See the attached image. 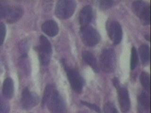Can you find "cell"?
<instances>
[{
    "instance_id": "6da1fadb",
    "label": "cell",
    "mask_w": 151,
    "mask_h": 113,
    "mask_svg": "<svg viewBox=\"0 0 151 113\" xmlns=\"http://www.w3.org/2000/svg\"><path fill=\"white\" fill-rule=\"evenodd\" d=\"M42 103L44 106L47 105L52 113H66L65 102L52 85H48L45 89Z\"/></svg>"
},
{
    "instance_id": "7a4b0ae2",
    "label": "cell",
    "mask_w": 151,
    "mask_h": 113,
    "mask_svg": "<svg viewBox=\"0 0 151 113\" xmlns=\"http://www.w3.org/2000/svg\"><path fill=\"white\" fill-rule=\"evenodd\" d=\"M116 65V56L114 51L111 49H104L100 57V67L106 73H111L114 70Z\"/></svg>"
},
{
    "instance_id": "3957f363",
    "label": "cell",
    "mask_w": 151,
    "mask_h": 113,
    "mask_svg": "<svg viewBox=\"0 0 151 113\" xmlns=\"http://www.w3.org/2000/svg\"><path fill=\"white\" fill-rule=\"evenodd\" d=\"M76 8V2L70 0H61L56 5V16L61 19H68L73 15Z\"/></svg>"
},
{
    "instance_id": "277c9868",
    "label": "cell",
    "mask_w": 151,
    "mask_h": 113,
    "mask_svg": "<svg viewBox=\"0 0 151 113\" xmlns=\"http://www.w3.org/2000/svg\"><path fill=\"white\" fill-rule=\"evenodd\" d=\"M132 11L140 19L143 25H148L150 23V5L145 1H137L132 5Z\"/></svg>"
},
{
    "instance_id": "5b68a950",
    "label": "cell",
    "mask_w": 151,
    "mask_h": 113,
    "mask_svg": "<svg viewBox=\"0 0 151 113\" xmlns=\"http://www.w3.org/2000/svg\"><path fill=\"white\" fill-rule=\"evenodd\" d=\"M80 36L83 42L89 47L95 46L100 41L99 33L91 26L82 27L80 29Z\"/></svg>"
},
{
    "instance_id": "8992f818",
    "label": "cell",
    "mask_w": 151,
    "mask_h": 113,
    "mask_svg": "<svg viewBox=\"0 0 151 113\" xmlns=\"http://www.w3.org/2000/svg\"><path fill=\"white\" fill-rule=\"evenodd\" d=\"M38 51L39 52V59L42 65L46 66L49 63L52 53V46L46 37L41 35L39 40Z\"/></svg>"
},
{
    "instance_id": "52a82bcc",
    "label": "cell",
    "mask_w": 151,
    "mask_h": 113,
    "mask_svg": "<svg viewBox=\"0 0 151 113\" xmlns=\"http://www.w3.org/2000/svg\"><path fill=\"white\" fill-rule=\"evenodd\" d=\"M108 34L115 44H118L122 41V29L119 23L115 20H109L106 24Z\"/></svg>"
},
{
    "instance_id": "ba28073f",
    "label": "cell",
    "mask_w": 151,
    "mask_h": 113,
    "mask_svg": "<svg viewBox=\"0 0 151 113\" xmlns=\"http://www.w3.org/2000/svg\"><path fill=\"white\" fill-rule=\"evenodd\" d=\"M63 64L67 72L68 81L73 90L78 93H80L83 87V81L79 73L75 70L71 69L65 65L64 61H63Z\"/></svg>"
},
{
    "instance_id": "9c48e42d",
    "label": "cell",
    "mask_w": 151,
    "mask_h": 113,
    "mask_svg": "<svg viewBox=\"0 0 151 113\" xmlns=\"http://www.w3.org/2000/svg\"><path fill=\"white\" fill-rule=\"evenodd\" d=\"M39 102V97L35 92H31L27 88L23 89L21 96V102L23 108L30 109L35 107Z\"/></svg>"
},
{
    "instance_id": "30bf717a",
    "label": "cell",
    "mask_w": 151,
    "mask_h": 113,
    "mask_svg": "<svg viewBox=\"0 0 151 113\" xmlns=\"http://www.w3.org/2000/svg\"><path fill=\"white\" fill-rule=\"evenodd\" d=\"M118 90V100L120 109L123 113H126L129 110L130 101L129 92L125 87H119Z\"/></svg>"
},
{
    "instance_id": "8fae6325",
    "label": "cell",
    "mask_w": 151,
    "mask_h": 113,
    "mask_svg": "<svg viewBox=\"0 0 151 113\" xmlns=\"http://www.w3.org/2000/svg\"><path fill=\"white\" fill-rule=\"evenodd\" d=\"M23 14L22 8L17 5H9L7 15L5 19L7 22L14 23L21 18Z\"/></svg>"
},
{
    "instance_id": "7c38bea8",
    "label": "cell",
    "mask_w": 151,
    "mask_h": 113,
    "mask_svg": "<svg viewBox=\"0 0 151 113\" xmlns=\"http://www.w3.org/2000/svg\"><path fill=\"white\" fill-rule=\"evenodd\" d=\"M93 17V11L92 7L87 5L83 8L79 16V23L82 27L88 26Z\"/></svg>"
},
{
    "instance_id": "4fadbf2b",
    "label": "cell",
    "mask_w": 151,
    "mask_h": 113,
    "mask_svg": "<svg viewBox=\"0 0 151 113\" xmlns=\"http://www.w3.org/2000/svg\"><path fill=\"white\" fill-rule=\"evenodd\" d=\"M42 30L49 36H55L59 32L58 24L54 20H49L45 22L42 25Z\"/></svg>"
},
{
    "instance_id": "5bb4252c",
    "label": "cell",
    "mask_w": 151,
    "mask_h": 113,
    "mask_svg": "<svg viewBox=\"0 0 151 113\" xmlns=\"http://www.w3.org/2000/svg\"><path fill=\"white\" fill-rule=\"evenodd\" d=\"M14 86L13 80L11 78H7L4 82L2 86V94L5 98L11 99L14 94Z\"/></svg>"
},
{
    "instance_id": "9a60e30c",
    "label": "cell",
    "mask_w": 151,
    "mask_h": 113,
    "mask_svg": "<svg viewBox=\"0 0 151 113\" xmlns=\"http://www.w3.org/2000/svg\"><path fill=\"white\" fill-rule=\"evenodd\" d=\"M138 107L142 113L147 111L150 108V98L145 91H142L138 97Z\"/></svg>"
},
{
    "instance_id": "2e32d148",
    "label": "cell",
    "mask_w": 151,
    "mask_h": 113,
    "mask_svg": "<svg viewBox=\"0 0 151 113\" xmlns=\"http://www.w3.org/2000/svg\"><path fill=\"white\" fill-rule=\"evenodd\" d=\"M83 58L84 61L89 65L96 72L99 71L98 63L94 56L89 51H85L83 53Z\"/></svg>"
},
{
    "instance_id": "e0dca14e",
    "label": "cell",
    "mask_w": 151,
    "mask_h": 113,
    "mask_svg": "<svg viewBox=\"0 0 151 113\" xmlns=\"http://www.w3.org/2000/svg\"><path fill=\"white\" fill-rule=\"evenodd\" d=\"M139 54L143 63L147 64L150 60V49L147 45H142L139 48Z\"/></svg>"
},
{
    "instance_id": "ac0fdd59",
    "label": "cell",
    "mask_w": 151,
    "mask_h": 113,
    "mask_svg": "<svg viewBox=\"0 0 151 113\" xmlns=\"http://www.w3.org/2000/svg\"><path fill=\"white\" fill-rule=\"evenodd\" d=\"M141 84L145 89L147 92H150V76L148 73L145 72H143L141 74L140 77Z\"/></svg>"
},
{
    "instance_id": "d6986e66",
    "label": "cell",
    "mask_w": 151,
    "mask_h": 113,
    "mask_svg": "<svg viewBox=\"0 0 151 113\" xmlns=\"http://www.w3.org/2000/svg\"><path fill=\"white\" fill-rule=\"evenodd\" d=\"M138 62V56L137 49L133 47L131 49V59H130V68L131 70L134 69L137 67Z\"/></svg>"
},
{
    "instance_id": "ffe728a7",
    "label": "cell",
    "mask_w": 151,
    "mask_h": 113,
    "mask_svg": "<svg viewBox=\"0 0 151 113\" xmlns=\"http://www.w3.org/2000/svg\"><path fill=\"white\" fill-rule=\"evenodd\" d=\"M9 107L6 98L0 94V113H9Z\"/></svg>"
},
{
    "instance_id": "44dd1931",
    "label": "cell",
    "mask_w": 151,
    "mask_h": 113,
    "mask_svg": "<svg viewBox=\"0 0 151 113\" xmlns=\"http://www.w3.org/2000/svg\"><path fill=\"white\" fill-rule=\"evenodd\" d=\"M9 4L5 1H0V19L5 18L8 11Z\"/></svg>"
},
{
    "instance_id": "7402d4cb",
    "label": "cell",
    "mask_w": 151,
    "mask_h": 113,
    "mask_svg": "<svg viewBox=\"0 0 151 113\" xmlns=\"http://www.w3.org/2000/svg\"><path fill=\"white\" fill-rule=\"evenodd\" d=\"M104 113H119L115 105L111 102L105 104L104 107Z\"/></svg>"
},
{
    "instance_id": "603a6c76",
    "label": "cell",
    "mask_w": 151,
    "mask_h": 113,
    "mask_svg": "<svg viewBox=\"0 0 151 113\" xmlns=\"http://www.w3.org/2000/svg\"><path fill=\"white\" fill-rule=\"evenodd\" d=\"M6 28L4 23H0V46L4 44L5 37L6 35Z\"/></svg>"
},
{
    "instance_id": "cb8c5ba5",
    "label": "cell",
    "mask_w": 151,
    "mask_h": 113,
    "mask_svg": "<svg viewBox=\"0 0 151 113\" xmlns=\"http://www.w3.org/2000/svg\"><path fill=\"white\" fill-rule=\"evenodd\" d=\"M81 103L83 105H85V106H86V107H88V108H90V109L93 110L95 111L96 112H97V113H100L101 112L100 108V107L98 106H97L96 105H95V104H93L90 103L85 101H82Z\"/></svg>"
},
{
    "instance_id": "d4e9b609",
    "label": "cell",
    "mask_w": 151,
    "mask_h": 113,
    "mask_svg": "<svg viewBox=\"0 0 151 113\" xmlns=\"http://www.w3.org/2000/svg\"><path fill=\"white\" fill-rule=\"evenodd\" d=\"M99 6L103 9H106L110 8L113 5L114 1H99Z\"/></svg>"
},
{
    "instance_id": "484cf974",
    "label": "cell",
    "mask_w": 151,
    "mask_h": 113,
    "mask_svg": "<svg viewBox=\"0 0 151 113\" xmlns=\"http://www.w3.org/2000/svg\"><path fill=\"white\" fill-rule=\"evenodd\" d=\"M113 84L114 86L116 89H118V88L120 87L119 80L117 78H114V79H113Z\"/></svg>"
}]
</instances>
